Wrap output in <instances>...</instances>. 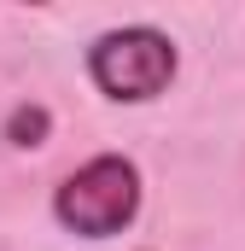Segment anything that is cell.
<instances>
[{"label": "cell", "instance_id": "cell-3", "mask_svg": "<svg viewBox=\"0 0 245 251\" xmlns=\"http://www.w3.org/2000/svg\"><path fill=\"white\" fill-rule=\"evenodd\" d=\"M6 146H18V152H35V146H47V134H53V111L41 105V100H24V105H12L6 111Z\"/></svg>", "mask_w": 245, "mask_h": 251}, {"label": "cell", "instance_id": "cell-2", "mask_svg": "<svg viewBox=\"0 0 245 251\" xmlns=\"http://www.w3.org/2000/svg\"><path fill=\"white\" fill-rule=\"evenodd\" d=\"M181 70V53L164 29L152 24H128V29H105L94 47H88V76L105 100L117 105H146L158 100Z\"/></svg>", "mask_w": 245, "mask_h": 251}, {"label": "cell", "instance_id": "cell-1", "mask_svg": "<svg viewBox=\"0 0 245 251\" xmlns=\"http://www.w3.org/2000/svg\"><path fill=\"white\" fill-rule=\"evenodd\" d=\"M53 216L64 234L82 240H111L140 216V170L122 152H99L82 170H70L53 193Z\"/></svg>", "mask_w": 245, "mask_h": 251}]
</instances>
